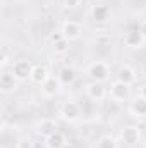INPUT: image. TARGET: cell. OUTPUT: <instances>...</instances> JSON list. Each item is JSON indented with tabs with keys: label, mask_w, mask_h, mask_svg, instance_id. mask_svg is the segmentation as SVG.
<instances>
[{
	"label": "cell",
	"mask_w": 146,
	"mask_h": 148,
	"mask_svg": "<svg viewBox=\"0 0 146 148\" xmlns=\"http://www.w3.org/2000/svg\"><path fill=\"white\" fill-rule=\"evenodd\" d=\"M86 76L91 79V81H96V83H105L110 77V66L105 60H95L88 66L86 69Z\"/></svg>",
	"instance_id": "1"
},
{
	"label": "cell",
	"mask_w": 146,
	"mask_h": 148,
	"mask_svg": "<svg viewBox=\"0 0 146 148\" xmlns=\"http://www.w3.org/2000/svg\"><path fill=\"white\" fill-rule=\"evenodd\" d=\"M129 97H131V86H129V84L120 83V81H117V79L110 84L108 100L115 102V103H122V102H126Z\"/></svg>",
	"instance_id": "2"
},
{
	"label": "cell",
	"mask_w": 146,
	"mask_h": 148,
	"mask_svg": "<svg viewBox=\"0 0 146 148\" xmlns=\"http://www.w3.org/2000/svg\"><path fill=\"white\" fill-rule=\"evenodd\" d=\"M60 119H64L65 122H76L81 115H83V107L77 102H65L62 103V107L59 109Z\"/></svg>",
	"instance_id": "3"
},
{
	"label": "cell",
	"mask_w": 146,
	"mask_h": 148,
	"mask_svg": "<svg viewBox=\"0 0 146 148\" xmlns=\"http://www.w3.org/2000/svg\"><path fill=\"white\" fill-rule=\"evenodd\" d=\"M33 64L31 60L28 59H19L16 62H12V71L10 73L14 74L19 81H26V79H31V73H33Z\"/></svg>",
	"instance_id": "4"
},
{
	"label": "cell",
	"mask_w": 146,
	"mask_h": 148,
	"mask_svg": "<svg viewBox=\"0 0 146 148\" xmlns=\"http://www.w3.org/2000/svg\"><path fill=\"white\" fill-rule=\"evenodd\" d=\"M84 91H86L88 100H91V102H103L107 98V95H108V91L103 86V83H96V81L88 83L86 88H84Z\"/></svg>",
	"instance_id": "5"
},
{
	"label": "cell",
	"mask_w": 146,
	"mask_h": 148,
	"mask_svg": "<svg viewBox=\"0 0 146 148\" xmlns=\"http://www.w3.org/2000/svg\"><path fill=\"white\" fill-rule=\"evenodd\" d=\"M62 86H64V84L60 83L59 76H50V77L41 84V95H43L45 98H55V97L60 93Z\"/></svg>",
	"instance_id": "6"
},
{
	"label": "cell",
	"mask_w": 146,
	"mask_h": 148,
	"mask_svg": "<svg viewBox=\"0 0 146 148\" xmlns=\"http://www.w3.org/2000/svg\"><path fill=\"white\" fill-rule=\"evenodd\" d=\"M120 141L126 143V145H129V147L138 145L141 141V129L138 126H134V124L122 127V131H120Z\"/></svg>",
	"instance_id": "7"
},
{
	"label": "cell",
	"mask_w": 146,
	"mask_h": 148,
	"mask_svg": "<svg viewBox=\"0 0 146 148\" xmlns=\"http://www.w3.org/2000/svg\"><path fill=\"white\" fill-rule=\"evenodd\" d=\"M60 31H62L64 38H67L69 41H74V40L81 38V35H83V26H81L77 21L67 19V21H64V24H62Z\"/></svg>",
	"instance_id": "8"
},
{
	"label": "cell",
	"mask_w": 146,
	"mask_h": 148,
	"mask_svg": "<svg viewBox=\"0 0 146 148\" xmlns=\"http://www.w3.org/2000/svg\"><path fill=\"white\" fill-rule=\"evenodd\" d=\"M35 131H36L38 136H41V138L45 140V138H48L52 133L57 131V121H55V119H50V117H45V119H41V121L36 122Z\"/></svg>",
	"instance_id": "9"
},
{
	"label": "cell",
	"mask_w": 146,
	"mask_h": 148,
	"mask_svg": "<svg viewBox=\"0 0 146 148\" xmlns=\"http://www.w3.org/2000/svg\"><path fill=\"white\" fill-rule=\"evenodd\" d=\"M115 77H117V81L132 86L136 83V79H138V73H136V69L132 66H127L126 64V66H120L119 67V71L115 73Z\"/></svg>",
	"instance_id": "10"
},
{
	"label": "cell",
	"mask_w": 146,
	"mask_h": 148,
	"mask_svg": "<svg viewBox=\"0 0 146 148\" xmlns=\"http://www.w3.org/2000/svg\"><path fill=\"white\" fill-rule=\"evenodd\" d=\"M19 79L12 73H3L0 76V90L2 93H14L19 88Z\"/></svg>",
	"instance_id": "11"
},
{
	"label": "cell",
	"mask_w": 146,
	"mask_h": 148,
	"mask_svg": "<svg viewBox=\"0 0 146 148\" xmlns=\"http://www.w3.org/2000/svg\"><path fill=\"white\" fill-rule=\"evenodd\" d=\"M43 145H45V148H65L67 147V136L57 129L55 133H52L48 138L43 140Z\"/></svg>",
	"instance_id": "12"
},
{
	"label": "cell",
	"mask_w": 146,
	"mask_h": 148,
	"mask_svg": "<svg viewBox=\"0 0 146 148\" xmlns=\"http://www.w3.org/2000/svg\"><path fill=\"white\" fill-rule=\"evenodd\" d=\"M91 19L96 24H105L110 19V7L103 3H96L91 7Z\"/></svg>",
	"instance_id": "13"
},
{
	"label": "cell",
	"mask_w": 146,
	"mask_h": 148,
	"mask_svg": "<svg viewBox=\"0 0 146 148\" xmlns=\"http://www.w3.org/2000/svg\"><path fill=\"white\" fill-rule=\"evenodd\" d=\"M145 36L139 33V29H129L126 35H124V45L129 47V48H141L145 45Z\"/></svg>",
	"instance_id": "14"
},
{
	"label": "cell",
	"mask_w": 146,
	"mask_h": 148,
	"mask_svg": "<svg viewBox=\"0 0 146 148\" xmlns=\"http://www.w3.org/2000/svg\"><path fill=\"white\" fill-rule=\"evenodd\" d=\"M129 112H131V115L136 117V119H146V100L143 97L138 95V97L131 102Z\"/></svg>",
	"instance_id": "15"
},
{
	"label": "cell",
	"mask_w": 146,
	"mask_h": 148,
	"mask_svg": "<svg viewBox=\"0 0 146 148\" xmlns=\"http://www.w3.org/2000/svg\"><path fill=\"white\" fill-rule=\"evenodd\" d=\"M52 74L48 71V67L46 66H43V64H36L35 67H33V73H31V81L35 83V84H43L48 77H50Z\"/></svg>",
	"instance_id": "16"
},
{
	"label": "cell",
	"mask_w": 146,
	"mask_h": 148,
	"mask_svg": "<svg viewBox=\"0 0 146 148\" xmlns=\"http://www.w3.org/2000/svg\"><path fill=\"white\" fill-rule=\"evenodd\" d=\"M59 79H60V83L62 84H72L74 81L77 79V73H76V69L71 67V66H65V67H62L60 71H59Z\"/></svg>",
	"instance_id": "17"
},
{
	"label": "cell",
	"mask_w": 146,
	"mask_h": 148,
	"mask_svg": "<svg viewBox=\"0 0 146 148\" xmlns=\"http://www.w3.org/2000/svg\"><path fill=\"white\" fill-rule=\"evenodd\" d=\"M69 48H71V41H69L67 38H62L60 41H57V43L52 45V50H53L57 55H64V53H67Z\"/></svg>",
	"instance_id": "18"
},
{
	"label": "cell",
	"mask_w": 146,
	"mask_h": 148,
	"mask_svg": "<svg viewBox=\"0 0 146 148\" xmlns=\"http://www.w3.org/2000/svg\"><path fill=\"white\" fill-rule=\"evenodd\" d=\"M96 148H119V143H117V140L113 136L105 134L96 141Z\"/></svg>",
	"instance_id": "19"
},
{
	"label": "cell",
	"mask_w": 146,
	"mask_h": 148,
	"mask_svg": "<svg viewBox=\"0 0 146 148\" xmlns=\"http://www.w3.org/2000/svg\"><path fill=\"white\" fill-rule=\"evenodd\" d=\"M16 148H35V140L28 134L16 140Z\"/></svg>",
	"instance_id": "20"
},
{
	"label": "cell",
	"mask_w": 146,
	"mask_h": 148,
	"mask_svg": "<svg viewBox=\"0 0 146 148\" xmlns=\"http://www.w3.org/2000/svg\"><path fill=\"white\" fill-rule=\"evenodd\" d=\"M81 2H83V0H62V5H64L65 9H77V7L81 5Z\"/></svg>",
	"instance_id": "21"
},
{
	"label": "cell",
	"mask_w": 146,
	"mask_h": 148,
	"mask_svg": "<svg viewBox=\"0 0 146 148\" xmlns=\"http://www.w3.org/2000/svg\"><path fill=\"white\" fill-rule=\"evenodd\" d=\"M62 38H64V35H62V31H53V33L50 35V41H52V45H53V43L60 41Z\"/></svg>",
	"instance_id": "22"
},
{
	"label": "cell",
	"mask_w": 146,
	"mask_h": 148,
	"mask_svg": "<svg viewBox=\"0 0 146 148\" xmlns=\"http://www.w3.org/2000/svg\"><path fill=\"white\" fill-rule=\"evenodd\" d=\"M138 29H139V33H141V35L145 36V40H146V19H145V21H141V24H139V28H138Z\"/></svg>",
	"instance_id": "23"
},
{
	"label": "cell",
	"mask_w": 146,
	"mask_h": 148,
	"mask_svg": "<svg viewBox=\"0 0 146 148\" xmlns=\"http://www.w3.org/2000/svg\"><path fill=\"white\" fill-rule=\"evenodd\" d=\"M7 62H9V55H7V52H3L2 53V67H5Z\"/></svg>",
	"instance_id": "24"
},
{
	"label": "cell",
	"mask_w": 146,
	"mask_h": 148,
	"mask_svg": "<svg viewBox=\"0 0 146 148\" xmlns=\"http://www.w3.org/2000/svg\"><path fill=\"white\" fill-rule=\"evenodd\" d=\"M139 97H143L146 100V84H143V86L139 88Z\"/></svg>",
	"instance_id": "25"
}]
</instances>
